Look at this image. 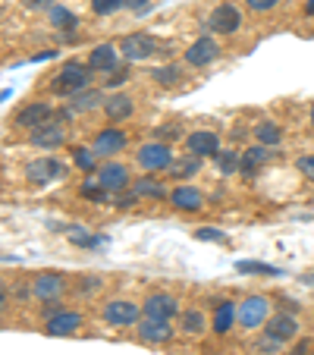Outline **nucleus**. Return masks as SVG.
I'll return each mask as SVG.
<instances>
[{
	"instance_id": "1",
	"label": "nucleus",
	"mask_w": 314,
	"mask_h": 355,
	"mask_svg": "<svg viewBox=\"0 0 314 355\" xmlns=\"http://www.w3.org/2000/svg\"><path fill=\"white\" fill-rule=\"evenodd\" d=\"M91 73L94 69L85 67V63H79V60L63 63V67L54 73V79H51V92L54 94H69V98H73V94H79V92H85L88 88Z\"/></svg>"
},
{
	"instance_id": "2",
	"label": "nucleus",
	"mask_w": 314,
	"mask_h": 355,
	"mask_svg": "<svg viewBox=\"0 0 314 355\" xmlns=\"http://www.w3.org/2000/svg\"><path fill=\"white\" fill-rule=\"evenodd\" d=\"M270 305L274 302L268 295H248V299L239 302V315H236V324L242 330H258L270 321Z\"/></svg>"
},
{
	"instance_id": "3",
	"label": "nucleus",
	"mask_w": 314,
	"mask_h": 355,
	"mask_svg": "<svg viewBox=\"0 0 314 355\" xmlns=\"http://www.w3.org/2000/svg\"><path fill=\"white\" fill-rule=\"evenodd\" d=\"M135 161H139L141 170L157 173V170H170V164H173L176 157H173L170 141H148V145H141L139 151H135Z\"/></svg>"
},
{
	"instance_id": "4",
	"label": "nucleus",
	"mask_w": 314,
	"mask_h": 355,
	"mask_svg": "<svg viewBox=\"0 0 314 355\" xmlns=\"http://www.w3.org/2000/svg\"><path fill=\"white\" fill-rule=\"evenodd\" d=\"M161 51V41L157 38H151V35H145V32H135V35H126V38L120 41V54L126 57V60H151L154 54Z\"/></svg>"
},
{
	"instance_id": "5",
	"label": "nucleus",
	"mask_w": 314,
	"mask_h": 355,
	"mask_svg": "<svg viewBox=\"0 0 314 355\" xmlns=\"http://www.w3.org/2000/svg\"><path fill=\"white\" fill-rule=\"evenodd\" d=\"M139 315H141L139 305L129 299H114L101 309V318H104V324H110V327H132V324L141 321Z\"/></svg>"
},
{
	"instance_id": "6",
	"label": "nucleus",
	"mask_w": 314,
	"mask_h": 355,
	"mask_svg": "<svg viewBox=\"0 0 314 355\" xmlns=\"http://www.w3.org/2000/svg\"><path fill=\"white\" fill-rule=\"evenodd\" d=\"M67 173H69V167L63 161H57V157H38V161L26 164V180L38 182V186H44L51 180H63Z\"/></svg>"
},
{
	"instance_id": "7",
	"label": "nucleus",
	"mask_w": 314,
	"mask_h": 355,
	"mask_svg": "<svg viewBox=\"0 0 314 355\" xmlns=\"http://www.w3.org/2000/svg\"><path fill=\"white\" fill-rule=\"evenodd\" d=\"M217 54H220V44H217L211 35H201V38H195L192 44H189V51H186V67L204 69V67H211V63L217 60Z\"/></svg>"
},
{
	"instance_id": "8",
	"label": "nucleus",
	"mask_w": 314,
	"mask_h": 355,
	"mask_svg": "<svg viewBox=\"0 0 314 355\" xmlns=\"http://www.w3.org/2000/svg\"><path fill=\"white\" fill-rule=\"evenodd\" d=\"M242 26V10L236 3H220L214 7V13L207 16V28L217 35H233Z\"/></svg>"
},
{
	"instance_id": "9",
	"label": "nucleus",
	"mask_w": 314,
	"mask_h": 355,
	"mask_svg": "<svg viewBox=\"0 0 314 355\" xmlns=\"http://www.w3.org/2000/svg\"><path fill=\"white\" fill-rule=\"evenodd\" d=\"M141 315L145 318H161V321H173L180 315V302L170 293H151L141 302Z\"/></svg>"
},
{
	"instance_id": "10",
	"label": "nucleus",
	"mask_w": 314,
	"mask_h": 355,
	"mask_svg": "<svg viewBox=\"0 0 314 355\" xmlns=\"http://www.w3.org/2000/svg\"><path fill=\"white\" fill-rule=\"evenodd\" d=\"M186 151L195 157H217V151H220V135L217 132H207V129H195V132L186 135Z\"/></svg>"
},
{
	"instance_id": "11",
	"label": "nucleus",
	"mask_w": 314,
	"mask_h": 355,
	"mask_svg": "<svg viewBox=\"0 0 314 355\" xmlns=\"http://www.w3.org/2000/svg\"><path fill=\"white\" fill-rule=\"evenodd\" d=\"M54 120V107L51 104H44V101H35V104H26V107L19 110V114L13 116V123L19 129H38V126H44V123H51Z\"/></svg>"
},
{
	"instance_id": "12",
	"label": "nucleus",
	"mask_w": 314,
	"mask_h": 355,
	"mask_svg": "<svg viewBox=\"0 0 314 355\" xmlns=\"http://www.w3.org/2000/svg\"><path fill=\"white\" fill-rule=\"evenodd\" d=\"M28 141H32L35 148H41V151H54V148L67 145V129H63V123H44V126L32 129V135H28Z\"/></svg>"
},
{
	"instance_id": "13",
	"label": "nucleus",
	"mask_w": 314,
	"mask_h": 355,
	"mask_svg": "<svg viewBox=\"0 0 314 355\" xmlns=\"http://www.w3.org/2000/svg\"><path fill=\"white\" fill-rule=\"evenodd\" d=\"M139 340L151 343V346H164V343L173 340V327H170V321L141 315V321H139Z\"/></svg>"
},
{
	"instance_id": "14",
	"label": "nucleus",
	"mask_w": 314,
	"mask_h": 355,
	"mask_svg": "<svg viewBox=\"0 0 314 355\" xmlns=\"http://www.w3.org/2000/svg\"><path fill=\"white\" fill-rule=\"evenodd\" d=\"M123 148H126V132L116 129V126H110V129H101V132L94 135L91 151L98 157H114L116 151H123Z\"/></svg>"
},
{
	"instance_id": "15",
	"label": "nucleus",
	"mask_w": 314,
	"mask_h": 355,
	"mask_svg": "<svg viewBox=\"0 0 314 355\" xmlns=\"http://www.w3.org/2000/svg\"><path fill=\"white\" fill-rule=\"evenodd\" d=\"M63 289H67L63 274H38L32 280V295L41 302H57L63 295Z\"/></svg>"
},
{
	"instance_id": "16",
	"label": "nucleus",
	"mask_w": 314,
	"mask_h": 355,
	"mask_svg": "<svg viewBox=\"0 0 314 355\" xmlns=\"http://www.w3.org/2000/svg\"><path fill=\"white\" fill-rule=\"evenodd\" d=\"M82 315L79 311H54V315L47 318V324H44V334L47 336H69V334H76V330L82 327Z\"/></svg>"
},
{
	"instance_id": "17",
	"label": "nucleus",
	"mask_w": 314,
	"mask_h": 355,
	"mask_svg": "<svg viewBox=\"0 0 314 355\" xmlns=\"http://www.w3.org/2000/svg\"><path fill=\"white\" fill-rule=\"evenodd\" d=\"M270 157H274V151H270V145H252V148H245V151H242V164H239V173L242 176H248V180H252V176H258V170L264 167V164L270 161Z\"/></svg>"
},
{
	"instance_id": "18",
	"label": "nucleus",
	"mask_w": 314,
	"mask_h": 355,
	"mask_svg": "<svg viewBox=\"0 0 314 355\" xmlns=\"http://www.w3.org/2000/svg\"><path fill=\"white\" fill-rule=\"evenodd\" d=\"M94 176H98L101 186L107 189V192H114V195L123 192V189H129V170L123 167V164L110 161V164H104V167H98V173Z\"/></svg>"
},
{
	"instance_id": "19",
	"label": "nucleus",
	"mask_w": 314,
	"mask_h": 355,
	"mask_svg": "<svg viewBox=\"0 0 314 355\" xmlns=\"http://www.w3.org/2000/svg\"><path fill=\"white\" fill-rule=\"evenodd\" d=\"M88 67H91L94 73H114V69H120V47L98 44L91 54H88Z\"/></svg>"
},
{
	"instance_id": "20",
	"label": "nucleus",
	"mask_w": 314,
	"mask_h": 355,
	"mask_svg": "<svg viewBox=\"0 0 314 355\" xmlns=\"http://www.w3.org/2000/svg\"><path fill=\"white\" fill-rule=\"evenodd\" d=\"M236 315H239V305L229 299H220L214 305V318H211V327H214L217 336H227L229 330L236 327Z\"/></svg>"
},
{
	"instance_id": "21",
	"label": "nucleus",
	"mask_w": 314,
	"mask_h": 355,
	"mask_svg": "<svg viewBox=\"0 0 314 355\" xmlns=\"http://www.w3.org/2000/svg\"><path fill=\"white\" fill-rule=\"evenodd\" d=\"M264 330L268 334H274L277 340L289 343L299 336V321H295V315H289V311H280V315H274L268 324H264Z\"/></svg>"
},
{
	"instance_id": "22",
	"label": "nucleus",
	"mask_w": 314,
	"mask_h": 355,
	"mask_svg": "<svg viewBox=\"0 0 314 355\" xmlns=\"http://www.w3.org/2000/svg\"><path fill=\"white\" fill-rule=\"evenodd\" d=\"M170 205H173L176 211H201L204 208V195L195 186H176L173 192H170Z\"/></svg>"
},
{
	"instance_id": "23",
	"label": "nucleus",
	"mask_w": 314,
	"mask_h": 355,
	"mask_svg": "<svg viewBox=\"0 0 314 355\" xmlns=\"http://www.w3.org/2000/svg\"><path fill=\"white\" fill-rule=\"evenodd\" d=\"M132 110H135V101L129 98V94H120V92H116L114 98L104 101V114H107V120H110V123H123V120H129V116H132Z\"/></svg>"
},
{
	"instance_id": "24",
	"label": "nucleus",
	"mask_w": 314,
	"mask_h": 355,
	"mask_svg": "<svg viewBox=\"0 0 314 355\" xmlns=\"http://www.w3.org/2000/svg\"><path fill=\"white\" fill-rule=\"evenodd\" d=\"M132 192L139 195V198H154V201L170 198L167 186H164L161 180H154V176H139V180L132 182Z\"/></svg>"
},
{
	"instance_id": "25",
	"label": "nucleus",
	"mask_w": 314,
	"mask_h": 355,
	"mask_svg": "<svg viewBox=\"0 0 314 355\" xmlns=\"http://www.w3.org/2000/svg\"><path fill=\"white\" fill-rule=\"evenodd\" d=\"M104 94L98 92V88H85V92H79V94H73V101H69V110L73 114H85V110H98V107H104Z\"/></svg>"
},
{
	"instance_id": "26",
	"label": "nucleus",
	"mask_w": 314,
	"mask_h": 355,
	"mask_svg": "<svg viewBox=\"0 0 314 355\" xmlns=\"http://www.w3.org/2000/svg\"><path fill=\"white\" fill-rule=\"evenodd\" d=\"M207 327H211V324H207V318H204V311L201 309H189V311H182L180 315V330L186 336H201Z\"/></svg>"
},
{
	"instance_id": "27",
	"label": "nucleus",
	"mask_w": 314,
	"mask_h": 355,
	"mask_svg": "<svg viewBox=\"0 0 314 355\" xmlns=\"http://www.w3.org/2000/svg\"><path fill=\"white\" fill-rule=\"evenodd\" d=\"M201 170V157H195V155H182V157H176L173 164H170V170L167 173L173 176V180H189V176H195Z\"/></svg>"
},
{
	"instance_id": "28",
	"label": "nucleus",
	"mask_w": 314,
	"mask_h": 355,
	"mask_svg": "<svg viewBox=\"0 0 314 355\" xmlns=\"http://www.w3.org/2000/svg\"><path fill=\"white\" fill-rule=\"evenodd\" d=\"M79 195L88 201H94V205H114V192H107V189L98 182V176L94 180H85L79 186Z\"/></svg>"
},
{
	"instance_id": "29",
	"label": "nucleus",
	"mask_w": 314,
	"mask_h": 355,
	"mask_svg": "<svg viewBox=\"0 0 314 355\" xmlns=\"http://www.w3.org/2000/svg\"><path fill=\"white\" fill-rule=\"evenodd\" d=\"M214 164H217V170H220L223 176H233V173H239L242 155H239V151H233V148H220V151H217V157H214Z\"/></svg>"
},
{
	"instance_id": "30",
	"label": "nucleus",
	"mask_w": 314,
	"mask_h": 355,
	"mask_svg": "<svg viewBox=\"0 0 314 355\" xmlns=\"http://www.w3.org/2000/svg\"><path fill=\"white\" fill-rule=\"evenodd\" d=\"M254 139L261 141V145H270V148H277L283 141V129L277 126V123H270V120H264V123H258L254 126Z\"/></svg>"
},
{
	"instance_id": "31",
	"label": "nucleus",
	"mask_w": 314,
	"mask_h": 355,
	"mask_svg": "<svg viewBox=\"0 0 314 355\" xmlns=\"http://www.w3.org/2000/svg\"><path fill=\"white\" fill-rule=\"evenodd\" d=\"M51 26L60 28V32H76V26H79V19H76V13H69L67 7H60V3H54L51 7Z\"/></svg>"
},
{
	"instance_id": "32",
	"label": "nucleus",
	"mask_w": 314,
	"mask_h": 355,
	"mask_svg": "<svg viewBox=\"0 0 314 355\" xmlns=\"http://www.w3.org/2000/svg\"><path fill=\"white\" fill-rule=\"evenodd\" d=\"M151 79L157 82V85H176V82L182 79V67H176V63L157 67V69H151Z\"/></svg>"
},
{
	"instance_id": "33",
	"label": "nucleus",
	"mask_w": 314,
	"mask_h": 355,
	"mask_svg": "<svg viewBox=\"0 0 314 355\" xmlns=\"http://www.w3.org/2000/svg\"><path fill=\"white\" fill-rule=\"evenodd\" d=\"M73 161H76V167L82 170V173H98V155L94 151H88V148H73Z\"/></svg>"
},
{
	"instance_id": "34",
	"label": "nucleus",
	"mask_w": 314,
	"mask_h": 355,
	"mask_svg": "<svg viewBox=\"0 0 314 355\" xmlns=\"http://www.w3.org/2000/svg\"><path fill=\"white\" fill-rule=\"evenodd\" d=\"M254 349H258L261 355H280L283 352V340H277L274 334H268V330H264V336H258V340H254Z\"/></svg>"
},
{
	"instance_id": "35",
	"label": "nucleus",
	"mask_w": 314,
	"mask_h": 355,
	"mask_svg": "<svg viewBox=\"0 0 314 355\" xmlns=\"http://www.w3.org/2000/svg\"><path fill=\"white\" fill-rule=\"evenodd\" d=\"M239 274H280L274 264H261V261H236Z\"/></svg>"
},
{
	"instance_id": "36",
	"label": "nucleus",
	"mask_w": 314,
	"mask_h": 355,
	"mask_svg": "<svg viewBox=\"0 0 314 355\" xmlns=\"http://www.w3.org/2000/svg\"><path fill=\"white\" fill-rule=\"evenodd\" d=\"M126 3L123 0H91V10L98 16H110V13H116V10H123Z\"/></svg>"
},
{
	"instance_id": "37",
	"label": "nucleus",
	"mask_w": 314,
	"mask_h": 355,
	"mask_svg": "<svg viewBox=\"0 0 314 355\" xmlns=\"http://www.w3.org/2000/svg\"><path fill=\"white\" fill-rule=\"evenodd\" d=\"M295 170H299L308 182H314V155H302L299 161H295Z\"/></svg>"
},
{
	"instance_id": "38",
	"label": "nucleus",
	"mask_w": 314,
	"mask_h": 355,
	"mask_svg": "<svg viewBox=\"0 0 314 355\" xmlns=\"http://www.w3.org/2000/svg\"><path fill=\"white\" fill-rule=\"evenodd\" d=\"M180 135H182L180 126H157L154 129V141H173V139H180Z\"/></svg>"
},
{
	"instance_id": "39",
	"label": "nucleus",
	"mask_w": 314,
	"mask_h": 355,
	"mask_svg": "<svg viewBox=\"0 0 314 355\" xmlns=\"http://www.w3.org/2000/svg\"><path fill=\"white\" fill-rule=\"evenodd\" d=\"M98 289H101V277H82V280H79V286H76V293H79V295H91V293H98Z\"/></svg>"
},
{
	"instance_id": "40",
	"label": "nucleus",
	"mask_w": 314,
	"mask_h": 355,
	"mask_svg": "<svg viewBox=\"0 0 314 355\" xmlns=\"http://www.w3.org/2000/svg\"><path fill=\"white\" fill-rule=\"evenodd\" d=\"M277 3H280V0H245V7L252 10V13H270Z\"/></svg>"
},
{
	"instance_id": "41",
	"label": "nucleus",
	"mask_w": 314,
	"mask_h": 355,
	"mask_svg": "<svg viewBox=\"0 0 314 355\" xmlns=\"http://www.w3.org/2000/svg\"><path fill=\"white\" fill-rule=\"evenodd\" d=\"M135 201H139V195H135V192H126V189L114 195V205H116V208H123V211H126V208H132Z\"/></svg>"
},
{
	"instance_id": "42",
	"label": "nucleus",
	"mask_w": 314,
	"mask_h": 355,
	"mask_svg": "<svg viewBox=\"0 0 314 355\" xmlns=\"http://www.w3.org/2000/svg\"><path fill=\"white\" fill-rule=\"evenodd\" d=\"M195 239H201V242H227V233H220V230H198Z\"/></svg>"
},
{
	"instance_id": "43",
	"label": "nucleus",
	"mask_w": 314,
	"mask_h": 355,
	"mask_svg": "<svg viewBox=\"0 0 314 355\" xmlns=\"http://www.w3.org/2000/svg\"><path fill=\"white\" fill-rule=\"evenodd\" d=\"M129 79V69H114V73L107 76V88H116V85H123V82Z\"/></svg>"
},
{
	"instance_id": "44",
	"label": "nucleus",
	"mask_w": 314,
	"mask_h": 355,
	"mask_svg": "<svg viewBox=\"0 0 314 355\" xmlns=\"http://www.w3.org/2000/svg\"><path fill=\"white\" fill-rule=\"evenodd\" d=\"M311 349H314L311 340H299L293 349H289V355H311Z\"/></svg>"
},
{
	"instance_id": "45",
	"label": "nucleus",
	"mask_w": 314,
	"mask_h": 355,
	"mask_svg": "<svg viewBox=\"0 0 314 355\" xmlns=\"http://www.w3.org/2000/svg\"><path fill=\"white\" fill-rule=\"evenodd\" d=\"M22 3H26V7L28 10H51V7H54V0H22Z\"/></svg>"
},
{
	"instance_id": "46",
	"label": "nucleus",
	"mask_w": 314,
	"mask_h": 355,
	"mask_svg": "<svg viewBox=\"0 0 314 355\" xmlns=\"http://www.w3.org/2000/svg\"><path fill=\"white\" fill-rule=\"evenodd\" d=\"M126 3V10H145L148 7V0H123Z\"/></svg>"
},
{
	"instance_id": "47",
	"label": "nucleus",
	"mask_w": 314,
	"mask_h": 355,
	"mask_svg": "<svg viewBox=\"0 0 314 355\" xmlns=\"http://www.w3.org/2000/svg\"><path fill=\"white\" fill-rule=\"evenodd\" d=\"M305 13H314V0H308V7H305Z\"/></svg>"
},
{
	"instance_id": "48",
	"label": "nucleus",
	"mask_w": 314,
	"mask_h": 355,
	"mask_svg": "<svg viewBox=\"0 0 314 355\" xmlns=\"http://www.w3.org/2000/svg\"><path fill=\"white\" fill-rule=\"evenodd\" d=\"M311 126H314V104H311Z\"/></svg>"
},
{
	"instance_id": "49",
	"label": "nucleus",
	"mask_w": 314,
	"mask_h": 355,
	"mask_svg": "<svg viewBox=\"0 0 314 355\" xmlns=\"http://www.w3.org/2000/svg\"><path fill=\"white\" fill-rule=\"evenodd\" d=\"M311 355H314V349H311Z\"/></svg>"
}]
</instances>
